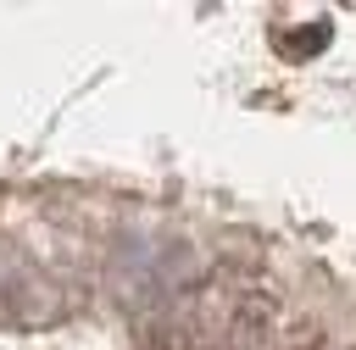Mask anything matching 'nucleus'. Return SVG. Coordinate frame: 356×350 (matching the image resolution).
Masks as SVG:
<instances>
[{"mask_svg":"<svg viewBox=\"0 0 356 350\" xmlns=\"http://www.w3.org/2000/svg\"><path fill=\"white\" fill-rule=\"evenodd\" d=\"M239 306H245V289L234 278H200V283H184L172 289L161 322H156V344L161 350H222L234 322H239Z\"/></svg>","mask_w":356,"mask_h":350,"instance_id":"f257e3e1","label":"nucleus"}]
</instances>
